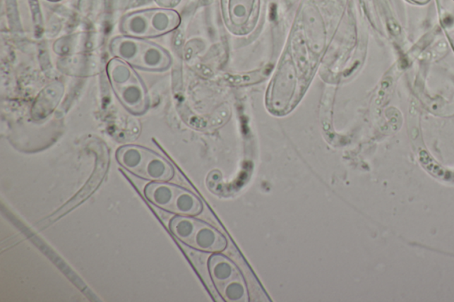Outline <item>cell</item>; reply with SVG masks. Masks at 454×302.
Returning <instances> with one entry per match:
<instances>
[{"label":"cell","mask_w":454,"mask_h":302,"mask_svg":"<svg viewBox=\"0 0 454 302\" xmlns=\"http://www.w3.org/2000/svg\"><path fill=\"white\" fill-rule=\"evenodd\" d=\"M169 230L183 244L198 251L217 253L227 246V238L220 231L193 217L177 215L169 223Z\"/></svg>","instance_id":"4"},{"label":"cell","mask_w":454,"mask_h":302,"mask_svg":"<svg viewBox=\"0 0 454 302\" xmlns=\"http://www.w3.org/2000/svg\"><path fill=\"white\" fill-rule=\"evenodd\" d=\"M106 71L111 88L124 109L135 116L147 112L148 90L134 68L114 57L107 64Z\"/></svg>","instance_id":"1"},{"label":"cell","mask_w":454,"mask_h":302,"mask_svg":"<svg viewBox=\"0 0 454 302\" xmlns=\"http://www.w3.org/2000/svg\"><path fill=\"white\" fill-rule=\"evenodd\" d=\"M410 1L418 5H426L428 4L431 0H410Z\"/></svg>","instance_id":"8"},{"label":"cell","mask_w":454,"mask_h":302,"mask_svg":"<svg viewBox=\"0 0 454 302\" xmlns=\"http://www.w3.org/2000/svg\"><path fill=\"white\" fill-rule=\"evenodd\" d=\"M209 272L215 288L225 301H248V289L244 276L229 258L215 253L209 259Z\"/></svg>","instance_id":"7"},{"label":"cell","mask_w":454,"mask_h":302,"mask_svg":"<svg viewBox=\"0 0 454 302\" xmlns=\"http://www.w3.org/2000/svg\"><path fill=\"white\" fill-rule=\"evenodd\" d=\"M51 1H57V0H51Z\"/></svg>","instance_id":"9"},{"label":"cell","mask_w":454,"mask_h":302,"mask_svg":"<svg viewBox=\"0 0 454 302\" xmlns=\"http://www.w3.org/2000/svg\"><path fill=\"white\" fill-rule=\"evenodd\" d=\"M149 203L177 215L196 217L202 213V201L195 193L168 182H153L144 190Z\"/></svg>","instance_id":"6"},{"label":"cell","mask_w":454,"mask_h":302,"mask_svg":"<svg viewBox=\"0 0 454 302\" xmlns=\"http://www.w3.org/2000/svg\"><path fill=\"white\" fill-rule=\"evenodd\" d=\"M116 158L124 169L142 179L169 182L174 176V169L167 159L141 145L121 147L117 151Z\"/></svg>","instance_id":"3"},{"label":"cell","mask_w":454,"mask_h":302,"mask_svg":"<svg viewBox=\"0 0 454 302\" xmlns=\"http://www.w3.org/2000/svg\"><path fill=\"white\" fill-rule=\"evenodd\" d=\"M179 23V13L173 10L148 9L124 16L121 20L120 29L124 36L148 40L172 32Z\"/></svg>","instance_id":"5"},{"label":"cell","mask_w":454,"mask_h":302,"mask_svg":"<svg viewBox=\"0 0 454 302\" xmlns=\"http://www.w3.org/2000/svg\"><path fill=\"white\" fill-rule=\"evenodd\" d=\"M109 48L114 57L142 71L162 72L172 64V56L167 50L144 38L124 35L113 38Z\"/></svg>","instance_id":"2"}]
</instances>
